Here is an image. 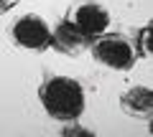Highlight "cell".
Listing matches in <instances>:
<instances>
[{
    "instance_id": "cell-1",
    "label": "cell",
    "mask_w": 153,
    "mask_h": 137,
    "mask_svg": "<svg viewBox=\"0 0 153 137\" xmlns=\"http://www.w3.org/2000/svg\"><path fill=\"white\" fill-rule=\"evenodd\" d=\"M38 99L46 114L56 122H74L82 117L87 99L76 79L69 76H46L38 86Z\"/></svg>"
},
{
    "instance_id": "cell-2",
    "label": "cell",
    "mask_w": 153,
    "mask_h": 137,
    "mask_svg": "<svg viewBox=\"0 0 153 137\" xmlns=\"http://www.w3.org/2000/svg\"><path fill=\"white\" fill-rule=\"evenodd\" d=\"M89 53L97 64L107 66L112 71H128L135 66V59H138V51L125 36L120 33H100L97 38L89 41Z\"/></svg>"
},
{
    "instance_id": "cell-3",
    "label": "cell",
    "mask_w": 153,
    "mask_h": 137,
    "mask_svg": "<svg viewBox=\"0 0 153 137\" xmlns=\"http://www.w3.org/2000/svg\"><path fill=\"white\" fill-rule=\"evenodd\" d=\"M10 38L26 51H46L51 43V26L36 13H26L10 26Z\"/></svg>"
},
{
    "instance_id": "cell-4",
    "label": "cell",
    "mask_w": 153,
    "mask_h": 137,
    "mask_svg": "<svg viewBox=\"0 0 153 137\" xmlns=\"http://www.w3.org/2000/svg\"><path fill=\"white\" fill-rule=\"evenodd\" d=\"M66 21L74 23V28L82 33L84 38H97L100 33L107 31L110 26V13L105 5L94 3V0H84V3H74V5L66 10Z\"/></svg>"
},
{
    "instance_id": "cell-5",
    "label": "cell",
    "mask_w": 153,
    "mask_h": 137,
    "mask_svg": "<svg viewBox=\"0 0 153 137\" xmlns=\"http://www.w3.org/2000/svg\"><path fill=\"white\" fill-rule=\"evenodd\" d=\"M51 48H56L59 53L66 56H79L89 48V38H84L82 33L74 28V23H69L66 18H61L56 23V28H51Z\"/></svg>"
},
{
    "instance_id": "cell-6",
    "label": "cell",
    "mask_w": 153,
    "mask_h": 137,
    "mask_svg": "<svg viewBox=\"0 0 153 137\" xmlns=\"http://www.w3.org/2000/svg\"><path fill=\"white\" fill-rule=\"evenodd\" d=\"M120 109L133 119H148L153 114V92L148 86H130L120 97Z\"/></svg>"
},
{
    "instance_id": "cell-7",
    "label": "cell",
    "mask_w": 153,
    "mask_h": 137,
    "mask_svg": "<svg viewBox=\"0 0 153 137\" xmlns=\"http://www.w3.org/2000/svg\"><path fill=\"white\" fill-rule=\"evenodd\" d=\"M151 36H153V26L148 23V26H143L140 31H138V43H135V51H138V56H151V51H153V43H151Z\"/></svg>"
},
{
    "instance_id": "cell-8",
    "label": "cell",
    "mask_w": 153,
    "mask_h": 137,
    "mask_svg": "<svg viewBox=\"0 0 153 137\" xmlns=\"http://www.w3.org/2000/svg\"><path fill=\"white\" fill-rule=\"evenodd\" d=\"M61 135H79V137H92V132L89 130H82V127H64V130H61Z\"/></svg>"
},
{
    "instance_id": "cell-9",
    "label": "cell",
    "mask_w": 153,
    "mask_h": 137,
    "mask_svg": "<svg viewBox=\"0 0 153 137\" xmlns=\"http://www.w3.org/2000/svg\"><path fill=\"white\" fill-rule=\"evenodd\" d=\"M16 3H18V0H0V15H3V13H8Z\"/></svg>"
}]
</instances>
